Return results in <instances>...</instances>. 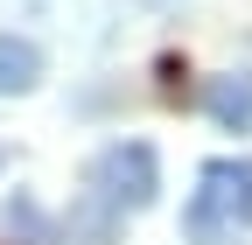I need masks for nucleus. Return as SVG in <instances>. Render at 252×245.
Masks as SVG:
<instances>
[{"label": "nucleus", "mask_w": 252, "mask_h": 245, "mask_svg": "<svg viewBox=\"0 0 252 245\" xmlns=\"http://www.w3.org/2000/svg\"><path fill=\"white\" fill-rule=\"evenodd\" d=\"M84 182H91V196H105L119 210V217H133V210H147L161 196V154H154L147 140H112V147L91 154Z\"/></svg>", "instance_id": "obj_1"}, {"label": "nucleus", "mask_w": 252, "mask_h": 245, "mask_svg": "<svg viewBox=\"0 0 252 245\" xmlns=\"http://www.w3.org/2000/svg\"><path fill=\"white\" fill-rule=\"evenodd\" d=\"M203 189H196V203H210L224 224H252V154H217V161H203Z\"/></svg>", "instance_id": "obj_2"}, {"label": "nucleus", "mask_w": 252, "mask_h": 245, "mask_svg": "<svg viewBox=\"0 0 252 245\" xmlns=\"http://www.w3.org/2000/svg\"><path fill=\"white\" fill-rule=\"evenodd\" d=\"M56 245H119V210L105 196H77L70 210H63V224H56Z\"/></svg>", "instance_id": "obj_3"}, {"label": "nucleus", "mask_w": 252, "mask_h": 245, "mask_svg": "<svg viewBox=\"0 0 252 245\" xmlns=\"http://www.w3.org/2000/svg\"><path fill=\"white\" fill-rule=\"evenodd\" d=\"M203 112L217 119L224 133H252V77H210L203 84Z\"/></svg>", "instance_id": "obj_4"}, {"label": "nucleus", "mask_w": 252, "mask_h": 245, "mask_svg": "<svg viewBox=\"0 0 252 245\" xmlns=\"http://www.w3.org/2000/svg\"><path fill=\"white\" fill-rule=\"evenodd\" d=\"M42 49L28 42V35H0V98H21V91H35L42 84Z\"/></svg>", "instance_id": "obj_5"}, {"label": "nucleus", "mask_w": 252, "mask_h": 245, "mask_svg": "<svg viewBox=\"0 0 252 245\" xmlns=\"http://www.w3.org/2000/svg\"><path fill=\"white\" fill-rule=\"evenodd\" d=\"M182 231H189V245H238V224H224V217H217L210 203H189Z\"/></svg>", "instance_id": "obj_6"}, {"label": "nucleus", "mask_w": 252, "mask_h": 245, "mask_svg": "<svg viewBox=\"0 0 252 245\" xmlns=\"http://www.w3.org/2000/svg\"><path fill=\"white\" fill-rule=\"evenodd\" d=\"M0 231H7V238H42V210H35V196H14L7 210H0Z\"/></svg>", "instance_id": "obj_7"}]
</instances>
